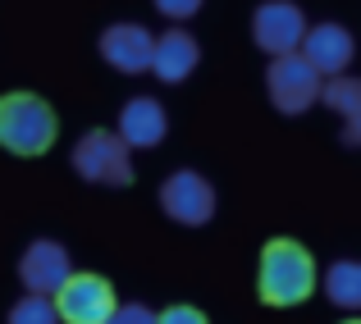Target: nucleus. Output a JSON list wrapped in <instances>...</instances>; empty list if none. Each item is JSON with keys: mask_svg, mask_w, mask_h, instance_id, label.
<instances>
[{"mask_svg": "<svg viewBox=\"0 0 361 324\" xmlns=\"http://www.w3.org/2000/svg\"><path fill=\"white\" fill-rule=\"evenodd\" d=\"M69 274H73L69 251H64L55 237H37V242H27L23 256H18V279H23L27 292H46V297H55Z\"/></svg>", "mask_w": 361, "mask_h": 324, "instance_id": "obj_8", "label": "nucleus"}, {"mask_svg": "<svg viewBox=\"0 0 361 324\" xmlns=\"http://www.w3.org/2000/svg\"><path fill=\"white\" fill-rule=\"evenodd\" d=\"M160 211L174 219V224L202 228L215 215V187L202 174H192V169H178V174H169L160 183Z\"/></svg>", "mask_w": 361, "mask_h": 324, "instance_id": "obj_5", "label": "nucleus"}, {"mask_svg": "<svg viewBox=\"0 0 361 324\" xmlns=\"http://www.w3.org/2000/svg\"><path fill=\"white\" fill-rule=\"evenodd\" d=\"M60 137V119L37 92H5L0 96V147L9 156H46Z\"/></svg>", "mask_w": 361, "mask_h": 324, "instance_id": "obj_2", "label": "nucleus"}, {"mask_svg": "<svg viewBox=\"0 0 361 324\" xmlns=\"http://www.w3.org/2000/svg\"><path fill=\"white\" fill-rule=\"evenodd\" d=\"M320 101L343 119V142L348 147H361V78L334 73V78L325 82V92H320Z\"/></svg>", "mask_w": 361, "mask_h": 324, "instance_id": "obj_13", "label": "nucleus"}, {"mask_svg": "<svg viewBox=\"0 0 361 324\" xmlns=\"http://www.w3.org/2000/svg\"><path fill=\"white\" fill-rule=\"evenodd\" d=\"M156 55V37L142 23H115L101 32V60L119 73H147Z\"/></svg>", "mask_w": 361, "mask_h": 324, "instance_id": "obj_9", "label": "nucleus"}, {"mask_svg": "<svg viewBox=\"0 0 361 324\" xmlns=\"http://www.w3.org/2000/svg\"><path fill=\"white\" fill-rule=\"evenodd\" d=\"M165 128H169V119H165V106H160L156 96H133L128 106L119 110V137L137 151L160 147V142H165Z\"/></svg>", "mask_w": 361, "mask_h": 324, "instance_id": "obj_11", "label": "nucleus"}, {"mask_svg": "<svg viewBox=\"0 0 361 324\" xmlns=\"http://www.w3.org/2000/svg\"><path fill=\"white\" fill-rule=\"evenodd\" d=\"M197 60H202V46H197V37L183 32V27H169L165 37H156L151 73H156L160 82H183L188 73L197 69Z\"/></svg>", "mask_w": 361, "mask_h": 324, "instance_id": "obj_12", "label": "nucleus"}, {"mask_svg": "<svg viewBox=\"0 0 361 324\" xmlns=\"http://www.w3.org/2000/svg\"><path fill=\"white\" fill-rule=\"evenodd\" d=\"M302 37H307V18H302V9L293 5V0H265V5H256V14H252V42L261 46L265 55L298 51Z\"/></svg>", "mask_w": 361, "mask_h": 324, "instance_id": "obj_7", "label": "nucleus"}, {"mask_svg": "<svg viewBox=\"0 0 361 324\" xmlns=\"http://www.w3.org/2000/svg\"><path fill=\"white\" fill-rule=\"evenodd\" d=\"M160 324H206V316L197 306H169L165 316H160Z\"/></svg>", "mask_w": 361, "mask_h": 324, "instance_id": "obj_18", "label": "nucleus"}, {"mask_svg": "<svg viewBox=\"0 0 361 324\" xmlns=\"http://www.w3.org/2000/svg\"><path fill=\"white\" fill-rule=\"evenodd\" d=\"M55 306H60L64 324H106L119 301H115V288L101 274H69L64 288L55 292Z\"/></svg>", "mask_w": 361, "mask_h": 324, "instance_id": "obj_6", "label": "nucleus"}, {"mask_svg": "<svg viewBox=\"0 0 361 324\" xmlns=\"http://www.w3.org/2000/svg\"><path fill=\"white\" fill-rule=\"evenodd\" d=\"M302 55H307L325 78H334V73H343L348 64H353L357 42H353V32H348L343 23H320V27H307V37H302Z\"/></svg>", "mask_w": 361, "mask_h": 324, "instance_id": "obj_10", "label": "nucleus"}, {"mask_svg": "<svg viewBox=\"0 0 361 324\" xmlns=\"http://www.w3.org/2000/svg\"><path fill=\"white\" fill-rule=\"evenodd\" d=\"M256 292L265 306H298L316 292V261L302 242L274 237L261 247V270H256Z\"/></svg>", "mask_w": 361, "mask_h": 324, "instance_id": "obj_1", "label": "nucleus"}, {"mask_svg": "<svg viewBox=\"0 0 361 324\" xmlns=\"http://www.w3.org/2000/svg\"><path fill=\"white\" fill-rule=\"evenodd\" d=\"M151 5H156L165 18H192L197 9H202V0H151Z\"/></svg>", "mask_w": 361, "mask_h": 324, "instance_id": "obj_17", "label": "nucleus"}, {"mask_svg": "<svg viewBox=\"0 0 361 324\" xmlns=\"http://www.w3.org/2000/svg\"><path fill=\"white\" fill-rule=\"evenodd\" d=\"M106 324H160V316L151 306H142V301H128V306H115V311H110Z\"/></svg>", "mask_w": 361, "mask_h": 324, "instance_id": "obj_16", "label": "nucleus"}, {"mask_svg": "<svg viewBox=\"0 0 361 324\" xmlns=\"http://www.w3.org/2000/svg\"><path fill=\"white\" fill-rule=\"evenodd\" d=\"M348 324H361V320H348Z\"/></svg>", "mask_w": 361, "mask_h": 324, "instance_id": "obj_19", "label": "nucleus"}, {"mask_svg": "<svg viewBox=\"0 0 361 324\" xmlns=\"http://www.w3.org/2000/svg\"><path fill=\"white\" fill-rule=\"evenodd\" d=\"M128 142L110 128H92L78 137L73 147V169L78 178L87 183H101V187H128L133 183V156H128Z\"/></svg>", "mask_w": 361, "mask_h": 324, "instance_id": "obj_3", "label": "nucleus"}, {"mask_svg": "<svg viewBox=\"0 0 361 324\" xmlns=\"http://www.w3.org/2000/svg\"><path fill=\"white\" fill-rule=\"evenodd\" d=\"M325 297L338 311H361V261H334L325 270Z\"/></svg>", "mask_w": 361, "mask_h": 324, "instance_id": "obj_14", "label": "nucleus"}, {"mask_svg": "<svg viewBox=\"0 0 361 324\" xmlns=\"http://www.w3.org/2000/svg\"><path fill=\"white\" fill-rule=\"evenodd\" d=\"M5 324H64V320H60L55 297H46V292H27L23 301L9 306V320Z\"/></svg>", "mask_w": 361, "mask_h": 324, "instance_id": "obj_15", "label": "nucleus"}, {"mask_svg": "<svg viewBox=\"0 0 361 324\" xmlns=\"http://www.w3.org/2000/svg\"><path fill=\"white\" fill-rule=\"evenodd\" d=\"M325 73L316 69V64L307 60V55L288 51V55H274L270 69H265V92H270V106L279 114H302L311 110L320 101V92H325Z\"/></svg>", "mask_w": 361, "mask_h": 324, "instance_id": "obj_4", "label": "nucleus"}]
</instances>
